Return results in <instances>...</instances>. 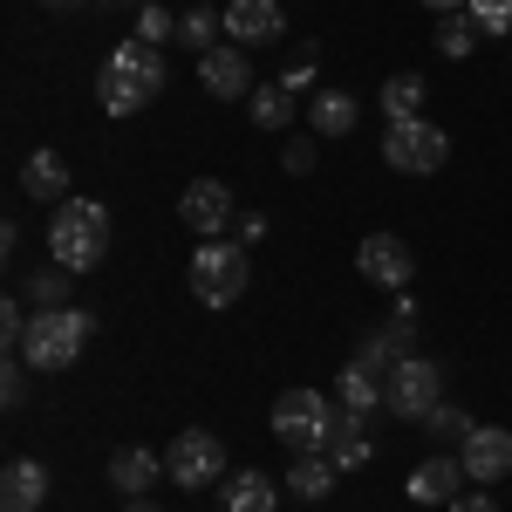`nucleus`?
Here are the masks:
<instances>
[{
    "instance_id": "f257e3e1",
    "label": "nucleus",
    "mask_w": 512,
    "mask_h": 512,
    "mask_svg": "<svg viewBox=\"0 0 512 512\" xmlns=\"http://www.w3.org/2000/svg\"><path fill=\"white\" fill-rule=\"evenodd\" d=\"M96 96H103V110L110 117H137V110H151L164 96V55L151 41H117L110 55H103V69H96Z\"/></svg>"
},
{
    "instance_id": "f03ea898",
    "label": "nucleus",
    "mask_w": 512,
    "mask_h": 512,
    "mask_svg": "<svg viewBox=\"0 0 512 512\" xmlns=\"http://www.w3.org/2000/svg\"><path fill=\"white\" fill-rule=\"evenodd\" d=\"M48 253H55V267H69V274L103 267V253H110V212H103L96 198H62L55 219H48Z\"/></svg>"
},
{
    "instance_id": "7ed1b4c3",
    "label": "nucleus",
    "mask_w": 512,
    "mask_h": 512,
    "mask_svg": "<svg viewBox=\"0 0 512 512\" xmlns=\"http://www.w3.org/2000/svg\"><path fill=\"white\" fill-rule=\"evenodd\" d=\"M89 335H96V315L89 308H41L28 321V342H21V362L41 369V376H55V369H76V355L89 349Z\"/></svg>"
},
{
    "instance_id": "20e7f679",
    "label": "nucleus",
    "mask_w": 512,
    "mask_h": 512,
    "mask_svg": "<svg viewBox=\"0 0 512 512\" xmlns=\"http://www.w3.org/2000/svg\"><path fill=\"white\" fill-rule=\"evenodd\" d=\"M274 437L287 451H328L335 444V424H342V403L321 390H280L274 396Z\"/></svg>"
},
{
    "instance_id": "39448f33",
    "label": "nucleus",
    "mask_w": 512,
    "mask_h": 512,
    "mask_svg": "<svg viewBox=\"0 0 512 512\" xmlns=\"http://www.w3.org/2000/svg\"><path fill=\"white\" fill-rule=\"evenodd\" d=\"M192 294L205 301V308H233L239 294H246V280H253V267H246V246L239 239H198L192 253Z\"/></svg>"
},
{
    "instance_id": "423d86ee",
    "label": "nucleus",
    "mask_w": 512,
    "mask_h": 512,
    "mask_svg": "<svg viewBox=\"0 0 512 512\" xmlns=\"http://www.w3.org/2000/svg\"><path fill=\"white\" fill-rule=\"evenodd\" d=\"M444 158H451V137H444L437 123H424V117L383 130V164L403 171V178H431V171H444Z\"/></svg>"
},
{
    "instance_id": "0eeeda50",
    "label": "nucleus",
    "mask_w": 512,
    "mask_h": 512,
    "mask_svg": "<svg viewBox=\"0 0 512 512\" xmlns=\"http://www.w3.org/2000/svg\"><path fill=\"white\" fill-rule=\"evenodd\" d=\"M437 403H444V369L424 362V355H403L390 376H383V410H396V417L424 424Z\"/></svg>"
},
{
    "instance_id": "6e6552de",
    "label": "nucleus",
    "mask_w": 512,
    "mask_h": 512,
    "mask_svg": "<svg viewBox=\"0 0 512 512\" xmlns=\"http://www.w3.org/2000/svg\"><path fill=\"white\" fill-rule=\"evenodd\" d=\"M164 472H171V485H185V492L226 485V444L212 431H178L171 451H164Z\"/></svg>"
},
{
    "instance_id": "1a4fd4ad",
    "label": "nucleus",
    "mask_w": 512,
    "mask_h": 512,
    "mask_svg": "<svg viewBox=\"0 0 512 512\" xmlns=\"http://www.w3.org/2000/svg\"><path fill=\"white\" fill-rule=\"evenodd\" d=\"M178 219H185L198 239H226V233H233V219H239L233 185H226V178H192L185 198H178Z\"/></svg>"
},
{
    "instance_id": "9d476101",
    "label": "nucleus",
    "mask_w": 512,
    "mask_h": 512,
    "mask_svg": "<svg viewBox=\"0 0 512 512\" xmlns=\"http://www.w3.org/2000/svg\"><path fill=\"white\" fill-rule=\"evenodd\" d=\"M355 267H362L369 287L403 294V287L417 280V253H410V239H403V233H369V239H362V253H355Z\"/></svg>"
},
{
    "instance_id": "9b49d317",
    "label": "nucleus",
    "mask_w": 512,
    "mask_h": 512,
    "mask_svg": "<svg viewBox=\"0 0 512 512\" xmlns=\"http://www.w3.org/2000/svg\"><path fill=\"white\" fill-rule=\"evenodd\" d=\"M198 89L205 96H253V55L239 41H219L198 55Z\"/></svg>"
},
{
    "instance_id": "f8f14e48",
    "label": "nucleus",
    "mask_w": 512,
    "mask_h": 512,
    "mask_svg": "<svg viewBox=\"0 0 512 512\" xmlns=\"http://www.w3.org/2000/svg\"><path fill=\"white\" fill-rule=\"evenodd\" d=\"M458 458H465V478H478V485L512 478V431L506 424H472V437L458 444Z\"/></svg>"
},
{
    "instance_id": "ddd939ff",
    "label": "nucleus",
    "mask_w": 512,
    "mask_h": 512,
    "mask_svg": "<svg viewBox=\"0 0 512 512\" xmlns=\"http://www.w3.org/2000/svg\"><path fill=\"white\" fill-rule=\"evenodd\" d=\"M287 35V7L280 0H226V41H239V48H267V41Z\"/></svg>"
},
{
    "instance_id": "4468645a",
    "label": "nucleus",
    "mask_w": 512,
    "mask_h": 512,
    "mask_svg": "<svg viewBox=\"0 0 512 512\" xmlns=\"http://www.w3.org/2000/svg\"><path fill=\"white\" fill-rule=\"evenodd\" d=\"M403 492H410L417 506H451V499L465 492V458H424L417 472L403 478Z\"/></svg>"
},
{
    "instance_id": "2eb2a0df",
    "label": "nucleus",
    "mask_w": 512,
    "mask_h": 512,
    "mask_svg": "<svg viewBox=\"0 0 512 512\" xmlns=\"http://www.w3.org/2000/svg\"><path fill=\"white\" fill-rule=\"evenodd\" d=\"M158 478H171V472H164V458L151 444H123L117 458H110V485H117L123 499H151Z\"/></svg>"
},
{
    "instance_id": "dca6fc26",
    "label": "nucleus",
    "mask_w": 512,
    "mask_h": 512,
    "mask_svg": "<svg viewBox=\"0 0 512 512\" xmlns=\"http://www.w3.org/2000/svg\"><path fill=\"white\" fill-rule=\"evenodd\" d=\"M41 499H48V465L14 458V465L0 472V512H41Z\"/></svg>"
},
{
    "instance_id": "f3484780",
    "label": "nucleus",
    "mask_w": 512,
    "mask_h": 512,
    "mask_svg": "<svg viewBox=\"0 0 512 512\" xmlns=\"http://www.w3.org/2000/svg\"><path fill=\"white\" fill-rule=\"evenodd\" d=\"M219 512H280V485L267 472H226Z\"/></svg>"
},
{
    "instance_id": "a211bd4d",
    "label": "nucleus",
    "mask_w": 512,
    "mask_h": 512,
    "mask_svg": "<svg viewBox=\"0 0 512 512\" xmlns=\"http://www.w3.org/2000/svg\"><path fill=\"white\" fill-rule=\"evenodd\" d=\"M355 123H362V103H355L349 89H315L308 96V130L315 137H349Z\"/></svg>"
},
{
    "instance_id": "6ab92c4d",
    "label": "nucleus",
    "mask_w": 512,
    "mask_h": 512,
    "mask_svg": "<svg viewBox=\"0 0 512 512\" xmlns=\"http://www.w3.org/2000/svg\"><path fill=\"white\" fill-rule=\"evenodd\" d=\"M21 185H28V198H48V205H62V198H69V158L41 144L35 158L21 164Z\"/></svg>"
},
{
    "instance_id": "aec40b11",
    "label": "nucleus",
    "mask_w": 512,
    "mask_h": 512,
    "mask_svg": "<svg viewBox=\"0 0 512 512\" xmlns=\"http://www.w3.org/2000/svg\"><path fill=\"white\" fill-rule=\"evenodd\" d=\"M335 403H342V410H355V417H369V410L383 403V369H369V362L355 355L349 369L335 376Z\"/></svg>"
},
{
    "instance_id": "412c9836",
    "label": "nucleus",
    "mask_w": 512,
    "mask_h": 512,
    "mask_svg": "<svg viewBox=\"0 0 512 512\" xmlns=\"http://www.w3.org/2000/svg\"><path fill=\"white\" fill-rule=\"evenodd\" d=\"M335 458H328V451H294V465H287V492H294V499H328V492H335Z\"/></svg>"
},
{
    "instance_id": "4be33fe9",
    "label": "nucleus",
    "mask_w": 512,
    "mask_h": 512,
    "mask_svg": "<svg viewBox=\"0 0 512 512\" xmlns=\"http://www.w3.org/2000/svg\"><path fill=\"white\" fill-rule=\"evenodd\" d=\"M369 417H355V410H342V424H335V444H328V458H335V472H362L369 458H376V437L362 431Z\"/></svg>"
},
{
    "instance_id": "5701e85b",
    "label": "nucleus",
    "mask_w": 512,
    "mask_h": 512,
    "mask_svg": "<svg viewBox=\"0 0 512 512\" xmlns=\"http://www.w3.org/2000/svg\"><path fill=\"white\" fill-rule=\"evenodd\" d=\"M246 110H253V123H260V130H287V123L301 117V96H294L287 82H260V89L246 96Z\"/></svg>"
},
{
    "instance_id": "b1692460",
    "label": "nucleus",
    "mask_w": 512,
    "mask_h": 512,
    "mask_svg": "<svg viewBox=\"0 0 512 512\" xmlns=\"http://www.w3.org/2000/svg\"><path fill=\"white\" fill-rule=\"evenodd\" d=\"M424 76H390L383 89H376V103H383V117L390 123H410V117H424Z\"/></svg>"
},
{
    "instance_id": "393cba45",
    "label": "nucleus",
    "mask_w": 512,
    "mask_h": 512,
    "mask_svg": "<svg viewBox=\"0 0 512 512\" xmlns=\"http://www.w3.org/2000/svg\"><path fill=\"white\" fill-rule=\"evenodd\" d=\"M355 355H362L369 369H383V376H390L396 362H403V355H417V349H410V335H396L390 321H383V328H369V335L355 342Z\"/></svg>"
},
{
    "instance_id": "a878e982",
    "label": "nucleus",
    "mask_w": 512,
    "mask_h": 512,
    "mask_svg": "<svg viewBox=\"0 0 512 512\" xmlns=\"http://www.w3.org/2000/svg\"><path fill=\"white\" fill-rule=\"evenodd\" d=\"M219 28H226V7H185L178 14V41H192L198 55L219 48Z\"/></svg>"
},
{
    "instance_id": "bb28decb",
    "label": "nucleus",
    "mask_w": 512,
    "mask_h": 512,
    "mask_svg": "<svg viewBox=\"0 0 512 512\" xmlns=\"http://www.w3.org/2000/svg\"><path fill=\"white\" fill-rule=\"evenodd\" d=\"M472 48H478V21H472V7H465V14H444V21H437V55L465 62Z\"/></svg>"
},
{
    "instance_id": "cd10ccee",
    "label": "nucleus",
    "mask_w": 512,
    "mask_h": 512,
    "mask_svg": "<svg viewBox=\"0 0 512 512\" xmlns=\"http://www.w3.org/2000/svg\"><path fill=\"white\" fill-rule=\"evenodd\" d=\"M69 267H41V274H28V301H35V315L41 308H69Z\"/></svg>"
},
{
    "instance_id": "c85d7f7f",
    "label": "nucleus",
    "mask_w": 512,
    "mask_h": 512,
    "mask_svg": "<svg viewBox=\"0 0 512 512\" xmlns=\"http://www.w3.org/2000/svg\"><path fill=\"white\" fill-rule=\"evenodd\" d=\"M424 431H431L437 444H465V437H472V417H465L458 403H437L431 417H424Z\"/></svg>"
},
{
    "instance_id": "c756f323",
    "label": "nucleus",
    "mask_w": 512,
    "mask_h": 512,
    "mask_svg": "<svg viewBox=\"0 0 512 512\" xmlns=\"http://www.w3.org/2000/svg\"><path fill=\"white\" fill-rule=\"evenodd\" d=\"M472 21H478V35L512 41V0H472Z\"/></svg>"
},
{
    "instance_id": "7c9ffc66",
    "label": "nucleus",
    "mask_w": 512,
    "mask_h": 512,
    "mask_svg": "<svg viewBox=\"0 0 512 512\" xmlns=\"http://www.w3.org/2000/svg\"><path fill=\"white\" fill-rule=\"evenodd\" d=\"M137 41H151V48H158V41H178V14H164L158 0L137 7Z\"/></svg>"
},
{
    "instance_id": "2f4dec72",
    "label": "nucleus",
    "mask_w": 512,
    "mask_h": 512,
    "mask_svg": "<svg viewBox=\"0 0 512 512\" xmlns=\"http://www.w3.org/2000/svg\"><path fill=\"white\" fill-rule=\"evenodd\" d=\"M21 396H28V362H7V376H0V403L21 410Z\"/></svg>"
},
{
    "instance_id": "473e14b6",
    "label": "nucleus",
    "mask_w": 512,
    "mask_h": 512,
    "mask_svg": "<svg viewBox=\"0 0 512 512\" xmlns=\"http://www.w3.org/2000/svg\"><path fill=\"white\" fill-rule=\"evenodd\" d=\"M233 239H239V246H260V239H267V212H239Z\"/></svg>"
},
{
    "instance_id": "72a5a7b5",
    "label": "nucleus",
    "mask_w": 512,
    "mask_h": 512,
    "mask_svg": "<svg viewBox=\"0 0 512 512\" xmlns=\"http://www.w3.org/2000/svg\"><path fill=\"white\" fill-rule=\"evenodd\" d=\"M390 328H396V335H410V342H417V301H410V294H396V308H390Z\"/></svg>"
},
{
    "instance_id": "f704fd0d",
    "label": "nucleus",
    "mask_w": 512,
    "mask_h": 512,
    "mask_svg": "<svg viewBox=\"0 0 512 512\" xmlns=\"http://www.w3.org/2000/svg\"><path fill=\"white\" fill-rule=\"evenodd\" d=\"M287 171H294V178H301V171H308V164H315V137H294V144H287Z\"/></svg>"
},
{
    "instance_id": "c9c22d12",
    "label": "nucleus",
    "mask_w": 512,
    "mask_h": 512,
    "mask_svg": "<svg viewBox=\"0 0 512 512\" xmlns=\"http://www.w3.org/2000/svg\"><path fill=\"white\" fill-rule=\"evenodd\" d=\"M444 512H499V506H492L485 492H458V499H451V506H444Z\"/></svg>"
},
{
    "instance_id": "e433bc0d",
    "label": "nucleus",
    "mask_w": 512,
    "mask_h": 512,
    "mask_svg": "<svg viewBox=\"0 0 512 512\" xmlns=\"http://www.w3.org/2000/svg\"><path fill=\"white\" fill-rule=\"evenodd\" d=\"M424 7H431V14H465L472 0H424Z\"/></svg>"
},
{
    "instance_id": "4c0bfd02",
    "label": "nucleus",
    "mask_w": 512,
    "mask_h": 512,
    "mask_svg": "<svg viewBox=\"0 0 512 512\" xmlns=\"http://www.w3.org/2000/svg\"><path fill=\"white\" fill-rule=\"evenodd\" d=\"M123 512H164V506H151V499H123Z\"/></svg>"
},
{
    "instance_id": "58836bf2",
    "label": "nucleus",
    "mask_w": 512,
    "mask_h": 512,
    "mask_svg": "<svg viewBox=\"0 0 512 512\" xmlns=\"http://www.w3.org/2000/svg\"><path fill=\"white\" fill-rule=\"evenodd\" d=\"M110 7H151V0H110Z\"/></svg>"
},
{
    "instance_id": "ea45409f",
    "label": "nucleus",
    "mask_w": 512,
    "mask_h": 512,
    "mask_svg": "<svg viewBox=\"0 0 512 512\" xmlns=\"http://www.w3.org/2000/svg\"><path fill=\"white\" fill-rule=\"evenodd\" d=\"M41 7H82V0H41Z\"/></svg>"
}]
</instances>
